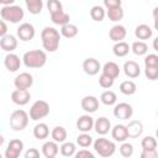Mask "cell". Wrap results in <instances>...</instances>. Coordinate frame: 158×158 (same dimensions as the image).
Listing matches in <instances>:
<instances>
[{
    "mask_svg": "<svg viewBox=\"0 0 158 158\" xmlns=\"http://www.w3.org/2000/svg\"><path fill=\"white\" fill-rule=\"evenodd\" d=\"M41 40L43 48L48 52H54L59 46V32L53 27H44L41 32Z\"/></svg>",
    "mask_w": 158,
    "mask_h": 158,
    "instance_id": "6da1fadb",
    "label": "cell"
},
{
    "mask_svg": "<svg viewBox=\"0 0 158 158\" xmlns=\"http://www.w3.org/2000/svg\"><path fill=\"white\" fill-rule=\"evenodd\" d=\"M23 63L28 68H41L47 60V56L41 49H32L23 54Z\"/></svg>",
    "mask_w": 158,
    "mask_h": 158,
    "instance_id": "7a4b0ae2",
    "label": "cell"
},
{
    "mask_svg": "<svg viewBox=\"0 0 158 158\" xmlns=\"http://www.w3.org/2000/svg\"><path fill=\"white\" fill-rule=\"evenodd\" d=\"M0 15H1L2 20L16 23L23 19V10L17 5H5L1 9Z\"/></svg>",
    "mask_w": 158,
    "mask_h": 158,
    "instance_id": "3957f363",
    "label": "cell"
},
{
    "mask_svg": "<svg viewBox=\"0 0 158 158\" xmlns=\"http://www.w3.org/2000/svg\"><path fill=\"white\" fill-rule=\"evenodd\" d=\"M28 123V115L23 110H15L10 116V126L15 131H22Z\"/></svg>",
    "mask_w": 158,
    "mask_h": 158,
    "instance_id": "277c9868",
    "label": "cell"
},
{
    "mask_svg": "<svg viewBox=\"0 0 158 158\" xmlns=\"http://www.w3.org/2000/svg\"><path fill=\"white\" fill-rule=\"evenodd\" d=\"M94 148L101 157H110L115 152V143L106 138H98L94 142Z\"/></svg>",
    "mask_w": 158,
    "mask_h": 158,
    "instance_id": "5b68a950",
    "label": "cell"
},
{
    "mask_svg": "<svg viewBox=\"0 0 158 158\" xmlns=\"http://www.w3.org/2000/svg\"><path fill=\"white\" fill-rule=\"evenodd\" d=\"M48 114H49V105L44 100H37L30 110V117L35 121L46 117Z\"/></svg>",
    "mask_w": 158,
    "mask_h": 158,
    "instance_id": "8992f818",
    "label": "cell"
},
{
    "mask_svg": "<svg viewBox=\"0 0 158 158\" xmlns=\"http://www.w3.org/2000/svg\"><path fill=\"white\" fill-rule=\"evenodd\" d=\"M133 114V109L127 102H120L114 109V115L116 118L120 120H128Z\"/></svg>",
    "mask_w": 158,
    "mask_h": 158,
    "instance_id": "52a82bcc",
    "label": "cell"
},
{
    "mask_svg": "<svg viewBox=\"0 0 158 158\" xmlns=\"http://www.w3.org/2000/svg\"><path fill=\"white\" fill-rule=\"evenodd\" d=\"M22 148H23V142L21 139H11L6 148L5 157L6 158H17L20 156V153L22 152Z\"/></svg>",
    "mask_w": 158,
    "mask_h": 158,
    "instance_id": "ba28073f",
    "label": "cell"
},
{
    "mask_svg": "<svg viewBox=\"0 0 158 158\" xmlns=\"http://www.w3.org/2000/svg\"><path fill=\"white\" fill-rule=\"evenodd\" d=\"M31 99L27 89H16L11 93V100L17 105H26Z\"/></svg>",
    "mask_w": 158,
    "mask_h": 158,
    "instance_id": "9c48e42d",
    "label": "cell"
},
{
    "mask_svg": "<svg viewBox=\"0 0 158 158\" xmlns=\"http://www.w3.org/2000/svg\"><path fill=\"white\" fill-rule=\"evenodd\" d=\"M17 36L22 41H30L35 36V27L28 22H23L17 28Z\"/></svg>",
    "mask_w": 158,
    "mask_h": 158,
    "instance_id": "30bf717a",
    "label": "cell"
},
{
    "mask_svg": "<svg viewBox=\"0 0 158 158\" xmlns=\"http://www.w3.org/2000/svg\"><path fill=\"white\" fill-rule=\"evenodd\" d=\"M33 83V78L30 73H21L15 78V86L16 89H28Z\"/></svg>",
    "mask_w": 158,
    "mask_h": 158,
    "instance_id": "8fae6325",
    "label": "cell"
},
{
    "mask_svg": "<svg viewBox=\"0 0 158 158\" xmlns=\"http://www.w3.org/2000/svg\"><path fill=\"white\" fill-rule=\"evenodd\" d=\"M81 109L86 112H95L99 109V101L95 96L88 95L81 99Z\"/></svg>",
    "mask_w": 158,
    "mask_h": 158,
    "instance_id": "7c38bea8",
    "label": "cell"
},
{
    "mask_svg": "<svg viewBox=\"0 0 158 158\" xmlns=\"http://www.w3.org/2000/svg\"><path fill=\"white\" fill-rule=\"evenodd\" d=\"M126 130H127V136L130 138H137L138 136H141V133L143 131V125L141 121L133 120L126 126Z\"/></svg>",
    "mask_w": 158,
    "mask_h": 158,
    "instance_id": "4fadbf2b",
    "label": "cell"
},
{
    "mask_svg": "<svg viewBox=\"0 0 158 158\" xmlns=\"http://www.w3.org/2000/svg\"><path fill=\"white\" fill-rule=\"evenodd\" d=\"M83 69L89 75H95L100 70V63L95 58H86L83 62Z\"/></svg>",
    "mask_w": 158,
    "mask_h": 158,
    "instance_id": "5bb4252c",
    "label": "cell"
},
{
    "mask_svg": "<svg viewBox=\"0 0 158 158\" xmlns=\"http://www.w3.org/2000/svg\"><path fill=\"white\" fill-rule=\"evenodd\" d=\"M4 63H5V67H6V69L9 72H16L21 65V60H20L19 56H16L14 53L6 54Z\"/></svg>",
    "mask_w": 158,
    "mask_h": 158,
    "instance_id": "9a60e30c",
    "label": "cell"
},
{
    "mask_svg": "<svg viewBox=\"0 0 158 158\" xmlns=\"http://www.w3.org/2000/svg\"><path fill=\"white\" fill-rule=\"evenodd\" d=\"M0 47L6 52H11L17 47V40L12 35H5L0 40Z\"/></svg>",
    "mask_w": 158,
    "mask_h": 158,
    "instance_id": "2e32d148",
    "label": "cell"
},
{
    "mask_svg": "<svg viewBox=\"0 0 158 158\" xmlns=\"http://www.w3.org/2000/svg\"><path fill=\"white\" fill-rule=\"evenodd\" d=\"M93 126H94V120L89 115H83L77 121V128L79 131H83V132L90 131L93 128Z\"/></svg>",
    "mask_w": 158,
    "mask_h": 158,
    "instance_id": "e0dca14e",
    "label": "cell"
},
{
    "mask_svg": "<svg viewBox=\"0 0 158 158\" xmlns=\"http://www.w3.org/2000/svg\"><path fill=\"white\" fill-rule=\"evenodd\" d=\"M123 70H125V74L130 78H136L141 73V69H139V65L138 63H136L135 60H127L125 64H123Z\"/></svg>",
    "mask_w": 158,
    "mask_h": 158,
    "instance_id": "ac0fdd59",
    "label": "cell"
},
{
    "mask_svg": "<svg viewBox=\"0 0 158 158\" xmlns=\"http://www.w3.org/2000/svg\"><path fill=\"white\" fill-rule=\"evenodd\" d=\"M109 36L115 42L122 41L125 38V36H126V28L122 25H115V26L111 27V30L109 32Z\"/></svg>",
    "mask_w": 158,
    "mask_h": 158,
    "instance_id": "d6986e66",
    "label": "cell"
},
{
    "mask_svg": "<svg viewBox=\"0 0 158 158\" xmlns=\"http://www.w3.org/2000/svg\"><path fill=\"white\" fill-rule=\"evenodd\" d=\"M42 153L46 158H54L58 153V146L56 141H48L42 146Z\"/></svg>",
    "mask_w": 158,
    "mask_h": 158,
    "instance_id": "ffe728a7",
    "label": "cell"
},
{
    "mask_svg": "<svg viewBox=\"0 0 158 158\" xmlns=\"http://www.w3.org/2000/svg\"><path fill=\"white\" fill-rule=\"evenodd\" d=\"M94 127H95V131L99 135H105V133L109 132V130L111 127V123H110L109 118H106V117H99L94 122Z\"/></svg>",
    "mask_w": 158,
    "mask_h": 158,
    "instance_id": "44dd1931",
    "label": "cell"
},
{
    "mask_svg": "<svg viewBox=\"0 0 158 158\" xmlns=\"http://www.w3.org/2000/svg\"><path fill=\"white\" fill-rule=\"evenodd\" d=\"M135 35L138 40H148L152 36V28L146 23H141L136 27Z\"/></svg>",
    "mask_w": 158,
    "mask_h": 158,
    "instance_id": "7402d4cb",
    "label": "cell"
},
{
    "mask_svg": "<svg viewBox=\"0 0 158 158\" xmlns=\"http://www.w3.org/2000/svg\"><path fill=\"white\" fill-rule=\"evenodd\" d=\"M111 135H112V138H114V139L120 141V142H122V141H125V139L128 138L126 126H123V125H116V126L112 128Z\"/></svg>",
    "mask_w": 158,
    "mask_h": 158,
    "instance_id": "603a6c76",
    "label": "cell"
},
{
    "mask_svg": "<svg viewBox=\"0 0 158 158\" xmlns=\"http://www.w3.org/2000/svg\"><path fill=\"white\" fill-rule=\"evenodd\" d=\"M51 20L56 25H65V23L69 22L70 17H69V15L67 12H64L63 10H60V11H57V12L51 14Z\"/></svg>",
    "mask_w": 158,
    "mask_h": 158,
    "instance_id": "cb8c5ba5",
    "label": "cell"
},
{
    "mask_svg": "<svg viewBox=\"0 0 158 158\" xmlns=\"http://www.w3.org/2000/svg\"><path fill=\"white\" fill-rule=\"evenodd\" d=\"M49 135V128L46 123H37L33 128V136L37 139H44Z\"/></svg>",
    "mask_w": 158,
    "mask_h": 158,
    "instance_id": "d4e9b609",
    "label": "cell"
},
{
    "mask_svg": "<svg viewBox=\"0 0 158 158\" xmlns=\"http://www.w3.org/2000/svg\"><path fill=\"white\" fill-rule=\"evenodd\" d=\"M102 73H105V74H107L115 79L120 74V68L115 62H107L102 67Z\"/></svg>",
    "mask_w": 158,
    "mask_h": 158,
    "instance_id": "484cf974",
    "label": "cell"
},
{
    "mask_svg": "<svg viewBox=\"0 0 158 158\" xmlns=\"http://www.w3.org/2000/svg\"><path fill=\"white\" fill-rule=\"evenodd\" d=\"M60 33L62 36L67 37V38H73L77 36L78 33V27L73 23H65V25H62V28H60Z\"/></svg>",
    "mask_w": 158,
    "mask_h": 158,
    "instance_id": "4316f807",
    "label": "cell"
},
{
    "mask_svg": "<svg viewBox=\"0 0 158 158\" xmlns=\"http://www.w3.org/2000/svg\"><path fill=\"white\" fill-rule=\"evenodd\" d=\"M112 51H114L115 56H117V57H123V56H126V54L128 53L130 46H128V43H126V42H123V41H118V42H116L115 46L112 47Z\"/></svg>",
    "mask_w": 158,
    "mask_h": 158,
    "instance_id": "83f0119b",
    "label": "cell"
},
{
    "mask_svg": "<svg viewBox=\"0 0 158 158\" xmlns=\"http://www.w3.org/2000/svg\"><path fill=\"white\" fill-rule=\"evenodd\" d=\"M26 2V6H27V10L36 15V14H40L42 11V7H43V2L42 0H25Z\"/></svg>",
    "mask_w": 158,
    "mask_h": 158,
    "instance_id": "f1b7e54d",
    "label": "cell"
},
{
    "mask_svg": "<svg viewBox=\"0 0 158 158\" xmlns=\"http://www.w3.org/2000/svg\"><path fill=\"white\" fill-rule=\"evenodd\" d=\"M136 89H137V86H136V84L132 80H125V81H122L120 84V90L125 95H132V94H135Z\"/></svg>",
    "mask_w": 158,
    "mask_h": 158,
    "instance_id": "f546056e",
    "label": "cell"
},
{
    "mask_svg": "<svg viewBox=\"0 0 158 158\" xmlns=\"http://www.w3.org/2000/svg\"><path fill=\"white\" fill-rule=\"evenodd\" d=\"M52 138L56 142H63L67 138V131L62 126H57L52 130Z\"/></svg>",
    "mask_w": 158,
    "mask_h": 158,
    "instance_id": "4dcf8cb0",
    "label": "cell"
},
{
    "mask_svg": "<svg viewBox=\"0 0 158 158\" xmlns=\"http://www.w3.org/2000/svg\"><path fill=\"white\" fill-rule=\"evenodd\" d=\"M107 17L111 21H120L123 17V10L121 6L117 7H112V9H107Z\"/></svg>",
    "mask_w": 158,
    "mask_h": 158,
    "instance_id": "1f68e13d",
    "label": "cell"
},
{
    "mask_svg": "<svg viewBox=\"0 0 158 158\" xmlns=\"http://www.w3.org/2000/svg\"><path fill=\"white\" fill-rule=\"evenodd\" d=\"M100 99H101L102 104H105V105H114L116 102V100H117V96H116V94L114 91L106 90V91H104L101 94Z\"/></svg>",
    "mask_w": 158,
    "mask_h": 158,
    "instance_id": "d6a6232c",
    "label": "cell"
},
{
    "mask_svg": "<svg viewBox=\"0 0 158 158\" xmlns=\"http://www.w3.org/2000/svg\"><path fill=\"white\" fill-rule=\"evenodd\" d=\"M90 16H91V19L94 20V21H102L104 20V17H105V10L101 7V6H99V5H96V6H93L91 7V10H90Z\"/></svg>",
    "mask_w": 158,
    "mask_h": 158,
    "instance_id": "836d02e7",
    "label": "cell"
},
{
    "mask_svg": "<svg viewBox=\"0 0 158 158\" xmlns=\"http://www.w3.org/2000/svg\"><path fill=\"white\" fill-rule=\"evenodd\" d=\"M132 51H133L135 54L142 56V54H144V53L148 51V46H147V43L143 42V41H137V42H133V44H132Z\"/></svg>",
    "mask_w": 158,
    "mask_h": 158,
    "instance_id": "e575fe53",
    "label": "cell"
},
{
    "mask_svg": "<svg viewBox=\"0 0 158 158\" xmlns=\"http://www.w3.org/2000/svg\"><path fill=\"white\" fill-rule=\"evenodd\" d=\"M74 152H75V146H74V143H72V142H65V143H63L62 147H60V153H62L64 157H70V156L74 154Z\"/></svg>",
    "mask_w": 158,
    "mask_h": 158,
    "instance_id": "d590c367",
    "label": "cell"
},
{
    "mask_svg": "<svg viewBox=\"0 0 158 158\" xmlns=\"http://www.w3.org/2000/svg\"><path fill=\"white\" fill-rule=\"evenodd\" d=\"M141 144H142V148H143V149H156V147H157V141H156L154 137L147 136V137H144V138L142 139Z\"/></svg>",
    "mask_w": 158,
    "mask_h": 158,
    "instance_id": "8d00e7d4",
    "label": "cell"
},
{
    "mask_svg": "<svg viewBox=\"0 0 158 158\" xmlns=\"http://www.w3.org/2000/svg\"><path fill=\"white\" fill-rule=\"evenodd\" d=\"M99 84H100L101 88H105V89L111 88L112 84H114V78L107 75V74H105V73H102L100 75V78H99Z\"/></svg>",
    "mask_w": 158,
    "mask_h": 158,
    "instance_id": "74e56055",
    "label": "cell"
},
{
    "mask_svg": "<svg viewBox=\"0 0 158 158\" xmlns=\"http://www.w3.org/2000/svg\"><path fill=\"white\" fill-rule=\"evenodd\" d=\"M91 142H93V138H91V136H89L88 133H81V135H79L78 137H77V143L80 146V147H89L90 144H91Z\"/></svg>",
    "mask_w": 158,
    "mask_h": 158,
    "instance_id": "f35d334b",
    "label": "cell"
},
{
    "mask_svg": "<svg viewBox=\"0 0 158 158\" xmlns=\"http://www.w3.org/2000/svg\"><path fill=\"white\" fill-rule=\"evenodd\" d=\"M144 73H146V77H147L149 80H156V79L158 78V67L146 65Z\"/></svg>",
    "mask_w": 158,
    "mask_h": 158,
    "instance_id": "ab89813d",
    "label": "cell"
},
{
    "mask_svg": "<svg viewBox=\"0 0 158 158\" xmlns=\"http://www.w3.org/2000/svg\"><path fill=\"white\" fill-rule=\"evenodd\" d=\"M47 7H48V11H49L51 14L63 10V9H62V4H60L59 0H48V1H47Z\"/></svg>",
    "mask_w": 158,
    "mask_h": 158,
    "instance_id": "60d3db41",
    "label": "cell"
},
{
    "mask_svg": "<svg viewBox=\"0 0 158 158\" xmlns=\"http://www.w3.org/2000/svg\"><path fill=\"white\" fill-rule=\"evenodd\" d=\"M120 153L123 157H131L133 153V147L131 143H122L120 147Z\"/></svg>",
    "mask_w": 158,
    "mask_h": 158,
    "instance_id": "b9f144b4",
    "label": "cell"
},
{
    "mask_svg": "<svg viewBox=\"0 0 158 158\" xmlns=\"http://www.w3.org/2000/svg\"><path fill=\"white\" fill-rule=\"evenodd\" d=\"M144 65L158 67V56L157 54H148L144 58Z\"/></svg>",
    "mask_w": 158,
    "mask_h": 158,
    "instance_id": "7bdbcfd3",
    "label": "cell"
},
{
    "mask_svg": "<svg viewBox=\"0 0 158 158\" xmlns=\"http://www.w3.org/2000/svg\"><path fill=\"white\" fill-rule=\"evenodd\" d=\"M158 153L156 149H143L141 153V158H157Z\"/></svg>",
    "mask_w": 158,
    "mask_h": 158,
    "instance_id": "ee69618b",
    "label": "cell"
},
{
    "mask_svg": "<svg viewBox=\"0 0 158 158\" xmlns=\"http://www.w3.org/2000/svg\"><path fill=\"white\" fill-rule=\"evenodd\" d=\"M104 5L107 9L117 7V6H121V0H104Z\"/></svg>",
    "mask_w": 158,
    "mask_h": 158,
    "instance_id": "f6af8a7d",
    "label": "cell"
},
{
    "mask_svg": "<svg viewBox=\"0 0 158 158\" xmlns=\"http://www.w3.org/2000/svg\"><path fill=\"white\" fill-rule=\"evenodd\" d=\"M38 157H40V152L36 148H30L25 153V158H38Z\"/></svg>",
    "mask_w": 158,
    "mask_h": 158,
    "instance_id": "bcb514c9",
    "label": "cell"
},
{
    "mask_svg": "<svg viewBox=\"0 0 158 158\" xmlns=\"http://www.w3.org/2000/svg\"><path fill=\"white\" fill-rule=\"evenodd\" d=\"M75 157H77V158H94L93 153L89 152V151H86V149H81V151H79V152L75 154Z\"/></svg>",
    "mask_w": 158,
    "mask_h": 158,
    "instance_id": "7dc6e473",
    "label": "cell"
},
{
    "mask_svg": "<svg viewBox=\"0 0 158 158\" xmlns=\"http://www.w3.org/2000/svg\"><path fill=\"white\" fill-rule=\"evenodd\" d=\"M6 32H7V26H6V23H5L4 20H0V37L5 36Z\"/></svg>",
    "mask_w": 158,
    "mask_h": 158,
    "instance_id": "c3c4849f",
    "label": "cell"
},
{
    "mask_svg": "<svg viewBox=\"0 0 158 158\" xmlns=\"http://www.w3.org/2000/svg\"><path fill=\"white\" fill-rule=\"evenodd\" d=\"M15 0H0V4H4V5H11Z\"/></svg>",
    "mask_w": 158,
    "mask_h": 158,
    "instance_id": "681fc988",
    "label": "cell"
},
{
    "mask_svg": "<svg viewBox=\"0 0 158 158\" xmlns=\"http://www.w3.org/2000/svg\"><path fill=\"white\" fill-rule=\"evenodd\" d=\"M157 41H158V38H156V40H154V43H153V47H154V49H156V51L158 49V48H157Z\"/></svg>",
    "mask_w": 158,
    "mask_h": 158,
    "instance_id": "f907efd6",
    "label": "cell"
},
{
    "mask_svg": "<svg viewBox=\"0 0 158 158\" xmlns=\"http://www.w3.org/2000/svg\"><path fill=\"white\" fill-rule=\"evenodd\" d=\"M2 143H4V137L2 135H0V146H2Z\"/></svg>",
    "mask_w": 158,
    "mask_h": 158,
    "instance_id": "816d5d0a",
    "label": "cell"
},
{
    "mask_svg": "<svg viewBox=\"0 0 158 158\" xmlns=\"http://www.w3.org/2000/svg\"><path fill=\"white\" fill-rule=\"evenodd\" d=\"M0 158H1V154H0Z\"/></svg>",
    "mask_w": 158,
    "mask_h": 158,
    "instance_id": "f5cc1de1",
    "label": "cell"
}]
</instances>
